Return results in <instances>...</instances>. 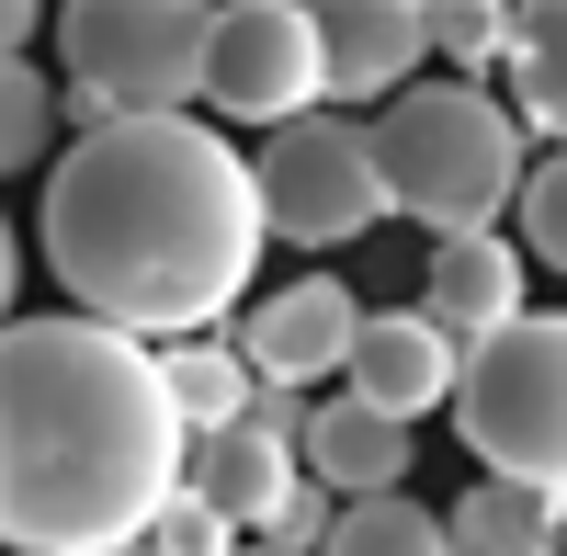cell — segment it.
<instances>
[{
	"label": "cell",
	"mask_w": 567,
	"mask_h": 556,
	"mask_svg": "<svg viewBox=\"0 0 567 556\" xmlns=\"http://www.w3.org/2000/svg\"><path fill=\"white\" fill-rule=\"evenodd\" d=\"M272 239L261 159L205 114H136L45 171L34 250L69 285V318H103L125 341H216V318L250 296Z\"/></svg>",
	"instance_id": "6da1fadb"
},
{
	"label": "cell",
	"mask_w": 567,
	"mask_h": 556,
	"mask_svg": "<svg viewBox=\"0 0 567 556\" xmlns=\"http://www.w3.org/2000/svg\"><path fill=\"white\" fill-rule=\"evenodd\" d=\"M194 488V421L159 341L103 318H12L0 341V534L23 556L148 545Z\"/></svg>",
	"instance_id": "7a4b0ae2"
},
{
	"label": "cell",
	"mask_w": 567,
	"mask_h": 556,
	"mask_svg": "<svg viewBox=\"0 0 567 556\" xmlns=\"http://www.w3.org/2000/svg\"><path fill=\"white\" fill-rule=\"evenodd\" d=\"M374 148H386L398 216L432 227V250L443 239H488V227L523 205V182H534L523 114H511L499 91H477V80H420V91H398V103L374 114Z\"/></svg>",
	"instance_id": "3957f363"
},
{
	"label": "cell",
	"mask_w": 567,
	"mask_h": 556,
	"mask_svg": "<svg viewBox=\"0 0 567 556\" xmlns=\"http://www.w3.org/2000/svg\"><path fill=\"white\" fill-rule=\"evenodd\" d=\"M454 432H465V454H477L488 477L567 500V307L556 318L534 307L523 330H499V341L465 352Z\"/></svg>",
	"instance_id": "277c9868"
},
{
	"label": "cell",
	"mask_w": 567,
	"mask_h": 556,
	"mask_svg": "<svg viewBox=\"0 0 567 556\" xmlns=\"http://www.w3.org/2000/svg\"><path fill=\"white\" fill-rule=\"evenodd\" d=\"M58 69H69V91H103L125 125L182 114V103H205L216 12L205 0H69L58 12Z\"/></svg>",
	"instance_id": "5b68a950"
},
{
	"label": "cell",
	"mask_w": 567,
	"mask_h": 556,
	"mask_svg": "<svg viewBox=\"0 0 567 556\" xmlns=\"http://www.w3.org/2000/svg\"><path fill=\"white\" fill-rule=\"evenodd\" d=\"M261 205H272V239L296 250H352L363 227H386L398 194H386V148H374V125H352L341 103L261 136Z\"/></svg>",
	"instance_id": "8992f818"
},
{
	"label": "cell",
	"mask_w": 567,
	"mask_h": 556,
	"mask_svg": "<svg viewBox=\"0 0 567 556\" xmlns=\"http://www.w3.org/2000/svg\"><path fill=\"white\" fill-rule=\"evenodd\" d=\"M205 103L227 125H261V136L329 114V12H307V0H239V12H216Z\"/></svg>",
	"instance_id": "52a82bcc"
},
{
	"label": "cell",
	"mask_w": 567,
	"mask_h": 556,
	"mask_svg": "<svg viewBox=\"0 0 567 556\" xmlns=\"http://www.w3.org/2000/svg\"><path fill=\"white\" fill-rule=\"evenodd\" d=\"M363 296L341 285V272H296V285H272L261 307H250V330H239V352H250V375L261 387H318V375H352V352H363Z\"/></svg>",
	"instance_id": "ba28073f"
},
{
	"label": "cell",
	"mask_w": 567,
	"mask_h": 556,
	"mask_svg": "<svg viewBox=\"0 0 567 556\" xmlns=\"http://www.w3.org/2000/svg\"><path fill=\"white\" fill-rule=\"evenodd\" d=\"M341 398H363V409H386V421H432V409H454L465 398V341L443 330L432 307H374L363 318V352H352V375H341Z\"/></svg>",
	"instance_id": "9c48e42d"
},
{
	"label": "cell",
	"mask_w": 567,
	"mask_h": 556,
	"mask_svg": "<svg viewBox=\"0 0 567 556\" xmlns=\"http://www.w3.org/2000/svg\"><path fill=\"white\" fill-rule=\"evenodd\" d=\"M432 58V0H329V103H398Z\"/></svg>",
	"instance_id": "30bf717a"
},
{
	"label": "cell",
	"mask_w": 567,
	"mask_h": 556,
	"mask_svg": "<svg viewBox=\"0 0 567 556\" xmlns=\"http://www.w3.org/2000/svg\"><path fill=\"white\" fill-rule=\"evenodd\" d=\"M523 261H534V250L499 239V227H488V239H443L432 272H420V307L477 352V341H499V330H523V318H534V307H523Z\"/></svg>",
	"instance_id": "8fae6325"
},
{
	"label": "cell",
	"mask_w": 567,
	"mask_h": 556,
	"mask_svg": "<svg viewBox=\"0 0 567 556\" xmlns=\"http://www.w3.org/2000/svg\"><path fill=\"white\" fill-rule=\"evenodd\" d=\"M296 488H307V443H272V432H250V421L194 443V500H216L250 545L272 534V512H284Z\"/></svg>",
	"instance_id": "7c38bea8"
},
{
	"label": "cell",
	"mask_w": 567,
	"mask_h": 556,
	"mask_svg": "<svg viewBox=\"0 0 567 556\" xmlns=\"http://www.w3.org/2000/svg\"><path fill=\"white\" fill-rule=\"evenodd\" d=\"M307 477L329 500H398L409 488V421H386L363 398H329L318 432H307Z\"/></svg>",
	"instance_id": "4fadbf2b"
},
{
	"label": "cell",
	"mask_w": 567,
	"mask_h": 556,
	"mask_svg": "<svg viewBox=\"0 0 567 556\" xmlns=\"http://www.w3.org/2000/svg\"><path fill=\"white\" fill-rule=\"evenodd\" d=\"M443 523H454V556H567V500L511 488V477H477Z\"/></svg>",
	"instance_id": "5bb4252c"
},
{
	"label": "cell",
	"mask_w": 567,
	"mask_h": 556,
	"mask_svg": "<svg viewBox=\"0 0 567 556\" xmlns=\"http://www.w3.org/2000/svg\"><path fill=\"white\" fill-rule=\"evenodd\" d=\"M499 80H511V114L567 148V0H523V34H511Z\"/></svg>",
	"instance_id": "9a60e30c"
},
{
	"label": "cell",
	"mask_w": 567,
	"mask_h": 556,
	"mask_svg": "<svg viewBox=\"0 0 567 556\" xmlns=\"http://www.w3.org/2000/svg\"><path fill=\"white\" fill-rule=\"evenodd\" d=\"M159 363H171V398H182V421H194V443L250 421L261 375H250V352H239V341H171Z\"/></svg>",
	"instance_id": "2e32d148"
},
{
	"label": "cell",
	"mask_w": 567,
	"mask_h": 556,
	"mask_svg": "<svg viewBox=\"0 0 567 556\" xmlns=\"http://www.w3.org/2000/svg\"><path fill=\"white\" fill-rule=\"evenodd\" d=\"M58 125H69V80H45L34 58H12V69H0V159H12V171H58L69 159Z\"/></svg>",
	"instance_id": "e0dca14e"
},
{
	"label": "cell",
	"mask_w": 567,
	"mask_h": 556,
	"mask_svg": "<svg viewBox=\"0 0 567 556\" xmlns=\"http://www.w3.org/2000/svg\"><path fill=\"white\" fill-rule=\"evenodd\" d=\"M329 556H454V523L432 512V500H352L341 534H329Z\"/></svg>",
	"instance_id": "ac0fdd59"
},
{
	"label": "cell",
	"mask_w": 567,
	"mask_h": 556,
	"mask_svg": "<svg viewBox=\"0 0 567 556\" xmlns=\"http://www.w3.org/2000/svg\"><path fill=\"white\" fill-rule=\"evenodd\" d=\"M511 34H523L511 0H432V58H443V80H477L488 91V69H511Z\"/></svg>",
	"instance_id": "d6986e66"
},
{
	"label": "cell",
	"mask_w": 567,
	"mask_h": 556,
	"mask_svg": "<svg viewBox=\"0 0 567 556\" xmlns=\"http://www.w3.org/2000/svg\"><path fill=\"white\" fill-rule=\"evenodd\" d=\"M523 250L545 272H567V148H545L534 182H523Z\"/></svg>",
	"instance_id": "ffe728a7"
},
{
	"label": "cell",
	"mask_w": 567,
	"mask_h": 556,
	"mask_svg": "<svg viewBox=\"0 0 567 556\" xmlns=\"http://www.w3.org/2000/svg\"><path fill=\"white\" fill-rule=\"evenodd\" d=\"M148 545H159V556H250V534L227 523L216 500H194V488H182L171 512H159V534H148Z\"/></svg>",
	"instance_id": "44dd1931"
},
{
	"label": "cell",
	"mask_w": 567,
	"mask_h": 556,
	"mask_svg": "<svg viewBox=\"0 0 567 556\" xmlns=\"http://www.w3.org/2000/svg\"><path fill=\"white\" fill-rule=\"evenodd\" d=\"M0 34H12V58H34V34H58V12H34V0H12V12H0Z\"/></svg>",
	"instance_id": "7402d4cb"
},
{
	"label": "cell",
	"mask_w": 567,
	"mask_h": 556,
	"mask_svg": "<svg viewBox=\"0 0 567 556\" xmlns=\"http://www.w3.org/2000/svg\"><path fill=\"white\" fill-rule=\"evenodd\" d=\"M114 556H159V545H114Z\"/></svg>",
	"instance_id": "603a6c76"
},
{
	"label": "cell",
	"mask_w": 567,
	"mask_h": 556,
	"mask_svg": "<svg viewBox=\"0 0 567 556\" xmlns=\"http://www.w3.org/2000/svg\"><path fill=\"white\" fill-rule=\"evenodd\" d=\"M250 556H261V545H250Z\"/></svg>",
	"instance_id": "cb8c5ba5"
}]
</instances>
